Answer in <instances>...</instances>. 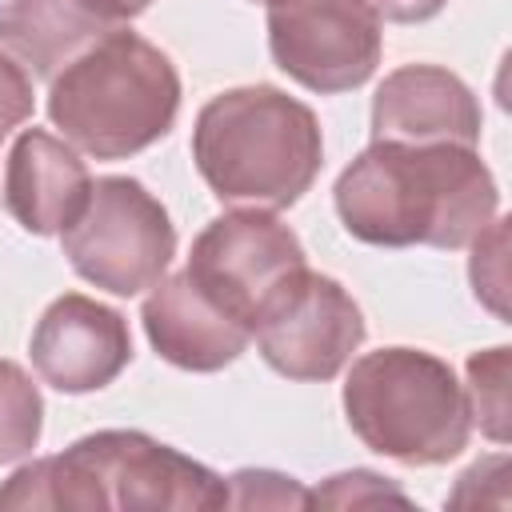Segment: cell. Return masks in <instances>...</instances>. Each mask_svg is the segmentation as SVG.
<instances>
[{"instance_id": "cell-1", "label": "cell", "mask_w": 512, "mask_h": 512, "mask_svg": "<svg viewBox=\"0 0 512 512\" xmlns=\"http://www.w3.org/2000/svg\"><path fill=\"white\" fill-rule=\"evenodd\" d=\"M348 236L372 248H468L496 216L500 192L468 144L372 140L332 188Z\"/></svg>"}, {"instance_id": "cell-2", "label": "cell", "mask_w": 512, "mask_h": 512, "mask_svg": "<svg viewBox=\"0 0 512 512\" xmlns=\"http://www.w3.org/2000/svg\"><path fill=\"white\" fill-rule=\"evenodd\" d=\"M0 508L220 512L228 508V480L148 432L104 428L16 468L0 484Z\"/></svg>"}, {"instance_id": "cell-3", "label": "cell", "mask_w": 512, "mask_h": 512, "mask_svg": "<svg viewBox=\"0 0 512 512\" xmlns=\"http://www.w3.org/2000/svg\"><path fill=\"white\" fill-rule=\"evenodd\" d=\"M192 160L220 204L280 212L320 176L324 136L304 100L272 84H244L216 92L196 112Z\"/></svg>"}, {"instance_id": "cell-4", "label": "cell", "mask_w": 512, "mask_h": 512, "mask_svg": "<svg viewBox=\"0 0 512 512\" xmlns=\"http://www.w3.org/2000/svg\"><path fill=\"white\" fill-rule=\"evenodd\" d=\"M180 112V72L164 48L116 28L52 76L48 120L96 160H128L164 140Z\"/></svg>"}, {"instance_id": "cell-5", "label": "cell", "mask_w": 512, "mask_h": 512, "mask_svg": "<svg viewBox=\"0 0 512 512\" xmlns=\"http://www.w3.org/2000/svg\"><path fill=\"white\" fill-rule=\"evenodd\" d=\"M344 420L356 440L396 464L432 468L468 448L472 416L452 364L424 348L364 352L340 392Z\"/></svg>"}, {"instance_id": "cell-6", "label": "cell", "mask_w": 512, "mask_h": 512, "mask_svg": "<svg viewBox=\"0 0 512 512\" xmlns=\"http://www.w3.org/2000/svg\"><path fill=\"white\" fill-rule=\"evenodd\" d=\"M60 248L80 280L112 296H136L168 272L176 228L168 208L140 180L100 176L80 216L60 232Z\"/></svg>"}, {"instance_id": "cell-7", "label": "cell", "mask_w": 512, "mask_h": 512, "mask_svg": "<svg viewBox=\"0 0 512 512\" xmlns=\"http://www.w3.org/2000/svg\"><path fill=\"white\" fill-rule=\"evenodd\" d=\"M304 268L300 236L276 212L260 208H236L208 220L184 264L192 284L248 332H256L260 316Z\"/></svg>"}, {"instance_id": "cell-8", "label": "cell", "mask_w": 512, "mask_h": 512, "mask_svg": "<svg viewBox=\"0 0 512 512\" xmlns=\"http://www.w3.org/2000/svg\"><path fill=\"white\" fill-rule=\"evenodd\" d=\"M268 52L308 92L336 96L372 80L384 32L372 0H264Z\"/></svg>"}, {"instance_id": "cell-9", "label": "cell", "mask_w": 512, "mask_h": 512, "mask_svg": "<svg viewBox=\"0 0 512 512\" xmlns=\"http://www.w3.org/2000/svg\"><path fill=\"white\" fill-rule=\"evenodd\" d=\"M364 332V312L352 292L340 280L304 268L260 316L252 340L272 372L324 384L344 372L352 352L364 344Z\"/></svg>"}, {"instance_id": "cell-10", "label": "cell", "mask_w": 512, "mask_h": 512, "mask_svg": "<svg viewBox=\"0 0 512 512\" xmlns=\"http://www.w3.org/2000/svg\"><path fill=\"white\" fill-rule=\"evenodd\" d=\"M28 356L48 388L88 396L108 388L132 364V332L116 308L84 292H64L40 312Z\"/></svg>"}, {"instance_id": "cell-11", "label": "cell", "mask_w": 512, "mask_h": 512, "mask_svg": "<svg viewBox=\"0 0 512 512\" xmlns=\"http://www.w3.org/2000/svg\"><path fill=\"white\" fill-rule=\"evenodd\" d=\"M480 132L484 112L476 92L440 64H404L372 96V140L476 148Z\"/></svg>"}, {"instance_id": "cell-12", "label": "cell", "mask_w": 512, "mask_h": 512, "mask_svg": "<svg viewBox=\"0 0 512 512\" xmlns=\"http://www.w3.org/2000/svg\"><path fill=\"white\" fill-rule=\"evenodd\" d=\"M140 324L152 352L180 372H220L252 344V332L216 308L184 268L152 284L140 304Z\"/></svg>"}, {"instance_id": "cell-13", "label": "cell", "mask_w": 512, "mask_h": 512, "mask_svg": "<svg viewBox=\"0 0 512 512\" xmlns=\"http://www.w3.org/2000/svg\"><path fill=\"white\" fill-rule=\"evenodd\" d=\"M92 172L80 152L44 132L24 128L4 160V212L32 236H60L88 204Z\"/></svg>"}, {"instance_id": "cell-14", "label": "cell", "mask_w": 512, "mask_h": 512, "mask_svg": "<svg viewBox=\"0 0 512 512\" xmlns=\"http://www.w3.org/2000/svg\"><path fill=\"white\" fill-rule=\"evenodd\" d=\"M116 28L128 24L100 0H4L0 8V48L40 80H52Z\"/></svg>"}, {"instance_id": "cell-15", "label": "cell", "mask_w": 512, "mask_h": 512, "mask_svg": "<svg viewBox=\"0 0 512 512\" xmlns=\"http://www.w3.org/2000/svg\"><path fill=\"white\" fill-rule=\"evenodd\" d=\"M44 432V396L32 376L0 356V464H16L32 456Z\"/></svg>"}, {"instance_id": "cell-16", "label": "cell", "mask_w": 512, "mask_h": 512, "mask_svg": "<svg viewBox=\"0 0 512 512\" xmlns=\"http://www.w3.org/2000/svg\"><path fill=\"white\" fill-rule=\"evenodd\" d=\"M464 400L472 424L492 440L508 444V344L472 352L464 364Z\"/></svg>"}, {"instance_id": "cell-17", "label": "cell", "mask_w": 512, "mask_h": 512, "mask_svg": "<svg viewBox=\"0 0 512 512\" xmlns=\"http://www.w3.org/2000/svg\"><path fill=\"white\" fill-rule=\"evenodd\" d=\"M504 248H508V220L496 216L476 240H472V260H468V280L472 292L484 308H492L496 320H508V272H504Z\"/></svg>"}, {"instance_id": "cell-18", "label": "cell", "mask_w": 512, "mask_h": 512, "mask_svg": "<svg viewBox=\"0 0 512 512\" xmlns=\"http://www.w3.org/2000/svg\"><path fill=\"white\" fill-rule=\"evenodd\" d=\"M372 504H400V508H408L412 500L392 480H384V476H376L368 468L336 472L320 488L308 492V508H372Z\"/></svg>"}, {"instance_id": "cell-19", "label": "cell", "mask_w": 512, "mask_h": 512, "mask_svg": "<svg viewBox=\"0 0 512 512\" xmlns=\"http://www.w3.org/2000/svg\"><path fill=\"white\" fill-rule=\"evenodd\" d=\"M228 508H308V488L272 468H240L228 476Z\"/></svg>"}, {"instance_id": "cell-20", "label": "cell", "mask_w": 512, "mask_h": 512, "mask_svg": "<svg viewBox=\"0 0 512 512\" xmlns=\"http://www.w3.org/2000/svg\"><path fill=\"white\" fill-rule=\"evenodd\" d=\"M32 108H36V96H32L28 72H24L12 56L0 52V140H4L12 128H20V124L32 116Z\"/></svg>"}, {"instance_id": "cell-21", "label": "cell", "mask_w": 512, "mask_h": 512, "mask_svg": "<svg viewBox=\"0 0 512 512\" xmlns=\"http://www.w3.org/2000/svg\"><path fill=\"white\" fill-rule=\"evenodd\" d=\"M372 4L380 20H392V24H424L448 8V0H372Z\"/></svg>"}, {"instance_id": "cell-22", "label": "cell", "mask_w": 512, "mask_h": 512, "mask_svg": "<svg viewBox=\"0 0 512 512\" xmlns=\"http://www.w3.org/2000/svg\"><path fill=\"white\" fill-rule=\"evenodd\" d=\"M100 4H104L116 20H124V24H128V20H136L140 12H148L156 0H100Z\"/></svg>"}, {"instance_id": "cell-23", "label": "cell", "mask_w": 512, "mask_h": 512, "mask_svg": "<svg viewBox=\"0 0 512 512\" xmlns=\"http://www.w3.org/2000/svg\"><path fill=\"white\" fill-rule=\"evenodd\" d=\"M252 4H264V0H252Z\"/></svg>"}]
</instances>
